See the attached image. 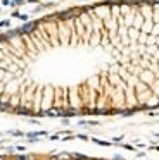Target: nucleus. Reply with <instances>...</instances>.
<instances>
[{"label":"nucleus","mask_w":159,"mask_h":160,"mask_svg":"<svg viewBox=\"0 0 159 160\" xmlns=\"http://www.w3.org/2000/svg\"><path fill=\"white\" fill-rule=\"evenodd\" d=\"M0 160H104V158H90V157L80 155H52V157H35V155H0Z\"/></svg>","instance_id":"obj_1"},{"label":"nucleus","mask_w":159,"mask_h":160,"mask_svg":"<svg viewBox=\"0 0 159 160\" xmlns=\"http://www.w3.org/2000/svg\"><path fill=\"white\" fill-rule=\"evenodd\" d=\"M156 115H159V112H157V114H156Z\"/></svg>","instance_id":"obj_2"}]
</instances>
